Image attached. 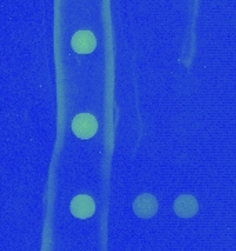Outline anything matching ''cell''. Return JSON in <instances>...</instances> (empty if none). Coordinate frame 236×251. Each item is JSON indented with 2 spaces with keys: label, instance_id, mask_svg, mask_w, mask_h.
Segmentation results:
<instances>
[{
  "label": "cell",
  "instance_id": "cell-1",
  "mask_svg": "<svg viewBox=\"0 0 236 251\" xmlns=\"http://www.w3.org/2000/svg\"><path fill=\"white\" fill-rule=\"evenodd\" d=\"M98 130L97 119L90 113H80L72 122V131L80 140H89L96 135Z\"/></svg>",
  "mask_w": 236,
  "mask_h": 251
},
{
  "label": "cell",
  "instance_id": "cell-2",
  "mask_svg": "<svg viewBox=\"0 0 236 251\" xmlns=\"http://www.w3.org/2000/svg\"><path fill=\"white\" fill-rule=\"evenodd\" d=\"M71 213L76 218L87 220L96 213V203L89 195H78L71 201Z\"/></svg>",
  "mask_w": 236,
  "mask_h": 251
},
{
  "label": "cell",
  "instance_id": "cell-3",
  "mask_svg": "<svg viewBox=\"0 0 236 251\" xmlns=\"http://www.w3.org/2000/svg\"><path fill=\"white\" fill-rule=\"evenodd\" d=\"M133 211L140 218H152L157 213V201L154 195L144 193L135 198L133 203Z\"/></svg>",
  "mask_w": 236,
  "mask_h": 251
},
{
  "label": "cell",
  "instance_id": "cell-4",
  "mask_svg": "<svg viewBox=\"0 0 236 251\" xmlns=\"http://www.w3.org/2000/svg\"><path fill=\"white\" fill-rule=\"evenodd\" d=\"M97 40L93 32L79 30L72 37V49L78 54H89L96 50Z\"/></svg>",
  "mask_w": 236,
  "mask_h": 251
},
{
  "label": "cell",
  "instance_id": "cell-5",
  "mask_svg": "<svg viewBox=\"0 0 236 251\" xmlns=\"http://www.w3.org/2000/svg\"><path fill=\"white\" fill-rule=\"evenodd\" d=\"M199 204L198 200L191 195H181L174 201V211L181 218H191L198 213Z\"/></svg>",
  "mask_w": 236,
  "mask_h": 251
}]
</instances>
